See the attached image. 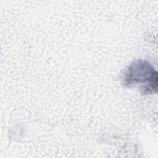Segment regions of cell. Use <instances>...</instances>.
Segmentation results:
<instances>
[{
  "mask_svg": "<svg viewBox=\"0 0 158 158\" xmlns=\"http://www.w3.org/2000/svg\"><path fill=\"white\" fill-rule=\"evenodd\" d=\"M125 85L147 83L145 91L157 92V72L149 62L138 60L131 64L125 77Z\"/></svg>",
  "mask_w": 158,
  "mask_h": 158,
  "instance_id": "obj_1",
  "label": "cell"
}]
</instances>
